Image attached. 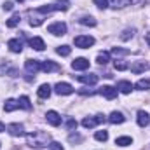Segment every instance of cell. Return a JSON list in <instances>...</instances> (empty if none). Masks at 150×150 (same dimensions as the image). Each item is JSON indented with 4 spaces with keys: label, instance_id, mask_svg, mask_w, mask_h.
Listing matches in <instances>:
<instances>
[{
    "label": "cell",
    "instance_id": "cell-25",
    "mask_svg": "<svg viewBox=\"0 0 150 150\" xmlns=\"http://www.w3.org/2000/svg\"><path fill=\"white\" fill-rule=\"evenodd\" d=\"M18 101H19V108H25V110H32V103H30L28 96H21Z\"/></svg>",
    "mask_w": 150,
    "mask_h": 150
},
{
    "label": "cell",
    "instance_id": "cell-34",
    "mask_svg": "<svg viewBox=\"0 0 150 150\" xmlns=\"http://www.w3.org/2000/svg\"><path fill=\"white\" fill-rule=\"evenodd\" d=\"M126 68H129V67H127L124 61H119V59L115 61V70H120V72H122V70H126Z\"/></svg>",
    "mask_w": 150,
    "mask_h": 150
},
{
    "label": "cell",
    "instance_id": "cell-42",
    "mask_svg": "<svg viewBox=\"0 0 150 150\" xmlns=\"http://www.w3.org/2000/svg\"><path fill=\"white\" fill-rule=\"evenodd\" d=\"M18 2H25V0H18Z\"/></svg>",
    "mask_w": 150,
    "mask_h": 150
},
{
    "label": "cell",
    "instance_id": "cell-31",
    "mask_svg": "<svg viewBox=\"0 0 150 150\" xmlns=\"http://www.w3.org/2000/svg\"><path fill=\"white\" fill-rule=\"evenodd\" d=\"M94 138H96L98 142H107V140H108V133H107V131H96V133H94Z\"/></svg>",
    "mask_w": 150,
    "mask_h": 150
},
{
    "label": "cell",
    "instance_id": "cell-20",
    "mask_svg": "<svg viewBox=\"0 0 150 150\" xmlns=\"http://www.w3.org/2000/svg\"><path fill=\"white\" fill-rule=\"evenodd\" d=\"M30 45H32L35 51H44V49H45V44H44V40H42L40 37L30 38Z\"/></svg>",
    "mask_w": 150,
    "mask_h": 150
},
{
    "label": "cell",
    "instance_id": "cell-21",
    "mask_svg": "<svg viewBox=\"0 0 150 150\" xmlns=\"http://www.w3.org/2000/svg\"><path fill=\"white\" fill-rule=\"evenodd\" d=\"M124 120H126V117L120 112H112L108 115V122H112V124H122Z\"/></svg>",
    "mask_w": 150,
    "mask_h": 150
},
{
    "label": "cell",
    "instance_id": "cell-3",
    "mask_svg": "<svg viewBox=\"0 0 150 150\" xmlns=\"http://www.w3.org/2000/svg\"><path fill=\"white\" fill-rule=\"evenodd\" d=\"M47 32H49V33H52V35H56V37L65 35V33H67V25H65V23H61V21H56V23L49 25Z\"/></svg>",
    "mask_w": 150,
    "mask_h": 150
},
{
    "label": "cell",
    "instance_id": "cell-18",
    "mask_svg": "<svg viewBox=\"0 0 150 150\" xmlns=\"http://www.w3.org/2000/svg\"><path fill=\"white\" fill-rule=\"evenodd\" d=\"M18 108H19V101H18V100L9 98V100L4 103V110H5V112H14V110H18Z\"/></svg>",
    "mask_w": 150,
    "mask_h": 150
},
{
    "label": "cell",
    "instance_id": "cell-41",
    "mask_svg": "<svg viewBox=\"0 0 150 150\" xmlns=\"http://www.w3.org/2000/svg\"><path fill=\"white\" fill-rule=\"evenodd\" d=\"M2 131H5V126H4V124L0 122V133H2Z\"/></svg>",
    "mask_w": 150,
    "mask_h": 150
},
{
    "label": "cell",
    "instance_id": "cell-6",
    "mask_svg": "<svg viewBox=\"0 0 150 150\" xmlns=\"http://www.w3.org/2000/svg\"><path fill=\"white\" fill-rule=\"evenodd\" d=\"M25 68H26L28 74H37L38 70H42V63L38 59H26Z\"/></svg>",
    "mask_w": 150,
    "mask_h": 150
},
{
    "label": "cell",
    "instance_id": "cell-2",
    "mask_svg": "<svg viewBox=\"0 0 150 150\" xmlns=\"http://www.w3.org/2000/svg\"><path fill=\"white\" fill-rule=\"evenodd\" d=\"M75 45L80 49H89L91 45H94V38L91 35H79L75 37Z\"/></svg>",
    "mask_w": 150,
    "mask_h": 150
},
{
    "label": "cell",
    "instance_id": "cell-13",
    "mask_svg": "<svg viewBox=\"0 0 150 150\" xmlns=\"http://www.w3.org/2000/svg\"><path fill=\"white\" fill-rule=\"evenodd\" d=\"M136 122H138V126H140V127L149 126V124H150V115H149V112L140 110V112H138V115H136Z\"/></svg>",
    "mask_w": 150,
    "mask_h": 150
},
{
    "label": "cell",
    "instance_id": "cell-29",
    "mask_svg": "<svg viewBox=\"0 0 150 150\" xmlns=\"http://www.w3.org/2000/svg\"><path fill=\"white\" fill-rule=\"evenodd\" d=\"M136 89H142V91L150 89V79H142V80H138V82H136Z\"/></svg>",
    "mask_w": 150,
    "mask_h": 150
},
{
    "label": "cell",
    "instance_id": "cell-32",
    "mask_svg": "<svg viewBox=\"0 0 150 150\" xmlns=\"http://www.w3.org/2000/svg\"><path fill=\"white\" fill-rule=\"evenodd\" d=\"M133 35H134V28H127V30L122 32L120 38H122V40H129V38H133Z\"/></svg>",
    "mask_w": 150,
    "mask_h": 150
},
{
    "label": "cell",
    "instance_id": "cell-33",
    "mask_svg": "<svg viewBox=\"0 0 150 150\" xmlns=\"http://www.w3.org/2000/svg\"><path fill=\"white\" fill-rule=\"evenodd\" d=\"M112 54H115V56H126V54H129V51L127 49H122V47H113Z\"/></svg>",
    "mask_w": 150,
    "mask_h": 150
},
{
    "label": "cell",
    "instance_id": "cell-40",
    "mask_svg": "<svg viewBox=\"0 0 150 150\" xmlns=\"http://www.w3.org/2000/svg\"><path fill=\"white\" fill-rule=\"evenodd\" d=\"M145 40L149 42V45H150V33H147V35H145Z\"/></svg>",
    "mask_w": 150,
    "mask_h": 150
},
{
    "label": "cell",
    "instance_id": "cell-35",
    "mask_svg": "<svg viewBox=\"0 0 150 150\" xmlns=\"http://www.w3.org/2000/svg\"><path fill=\"white\" fill-rule=\"evenodd\" d=\"M93 2H94L100 9H107V7H108V0H93Z\"/></svg>",
    "mask_w": 150,
    "mask_h": 150
},
{
    "label": "cell",
    "instance_id": "cell-7",
    "mask_svg": "<svg viewBox=\"0 0 150 150\" xmlns=\"http://www.w3.org/2000/svg\"><path fill=\"white\" fill-rule=\"evenodd\" d=\"M28 16H30V25L32 26H40L44 23V14H40L38 11H28Z\"/></svg>",
    "mask_w": 150,
    "mask_h": 150
},
{
    "label": "cell",
    "instance_id": "cell-22",
    "mask_svg": "<svg viewBox=\"0 0 150 150\" xmlns=\"http://www.w3.org/2000/svg\"><path fill=\"white\" fill-rule=\"evenodd\" d=\"M138 2H140V0H112V5L122 9V7H127V5H134V4H138Z\"/></svg>",
    "mask_w": 150,
    "mask_h": 150
},
{
    "label": "cell",
    "instance_id": "cell-12",
    "mask_svg": "<svg viewBox=\"0 0 150 150\" xmlns=\"http://www.w3.org/2000/svg\"><path fill=\"white\" fill-rule=\"evenodd\" d=\"M42 70H44L45 74H51V72H59V70H61V67H59L58 63H54V61L47 59V61H42Z\"/></svg>",
    "mask_w": 150,
    "mask_h": 150
},
{
    "label": "cell",
    "instance_id": "cell-30",
    "mask_svg": "<svg viewBox=\"0 0 150 150\" xmlns=\"http://www.w3.org/2000/svg\"><path fill=\"white\" fill-rule=\"evenodd\" d=\"M54 4L58 5V11H68V7H70V2L68 0H56Z\"/></svg>",
    "mask_w": 150,
    "mask_h": 150
},
{
    "label": "cell",
    "instance_id": "cell-27",
    "mask_svg": "<svg viewBox=\"0 0 150 150\" xmlns=\"http://www.w3.org/2000/svg\"><path fill=\"white\" fill-rule=\"evenodd\" d=\"M19 21H21V16H19V14H12V18L7 21V26H9V28H14V26L19 25Z\"/></svg>",
    "mask_w": 150,
    "mask_h": 150
},
{
    "label": "cell",
    "instance_id": "cell-14",
    "mask_svg": "<svg viewBox=\"0 0 150 150\" xmlns=\"http://www.w3.org/2000/svg\"><path fill=\"white\" fill-rule=\"evenodd\" d=\"M7 47L11 49V52H21L23 51V42L19 38H11L7 42Z\"/></svg>",
    "mask_w": 150,
    "mask_h": 150
},
{
    "label": "cell",
    "instance_id": "cell-10",
    "mask_svg": "<svg viewBox=\"0 0 150 150\" xmlns=\"http://www.w3.org/2000/svg\"><path fill=\"white\" fill-rule=\"evenodd\" d=\"M77 80L87 86H94L98 82V75L96 74H87V75H77Z\"/></svg>",
    "mask_w": 150,
    "mask_h": 150
},
{
    "label": "cell",
    "instance_id": "cell-36",
    "mask_svg": "<svg viewBox=\"0 0 150 150\" xmlns=\"http://www.w3.org/2000/svg\"><path fill=\"white\" fill-rule=\"evenodd\" d=\"M49 150H65V149H63V145H61V143H58V142H51Z\"/></svg>",
    "mask_w": 150,
    "mask_h": 150
},
{
    "label": "cell",
    "instance_id": "cell-28",
    "mask_svg": "<svg viewBox=\"0 0 150 150\" xmlns=\"http://www.w3.org/2000/svg\"><path fill=\"white\" fill-rule=\"evenodd\" d=\"M56 52H58L59 56H70V52H72V47H70V45H59V47L56 49Z\"/></svg>",
    "mask_w": 150,
    "mask_h": 150
},
{
    "label": "cell",
    "instance_id": "cell-11",
    "mask_svg": "<svg viewBox=\"0 0 150 150\" xmlns=\"http://www.w3.org/2000/svg\"><path fill=\"white\" fill-rule=\"evenodd\" d=\"M72 68L77 70V72L87 70V68H89V59H86V58H77L74 63H72Z\"/></svg>",
    "mask_w": 150,
    "mask_h": 150
},
{
    "label": "cell",
    "instance_id": "cell-19",
    "mask_svg": "<svg viewBox=\"0 0 150 150\" xmlns=\"http://www.w3.org/2000/svg\"><path fill=\"white\" fill-rule=\"evenodd\" d=\"M51 86L49 84H42L40 87H38V91H37V94H38V98H42V100H45V98H49L51 96Z\"/></svg>",
    "mask_w": 150,
    "mask_h": 150
},
{
    "label": "cell",
    "instance_id": "cell-26",
    "mask_svg": "<svg viewBox=\"0 0 150 150\" xmlns=\"http://www.w3.org/2000/svg\"><path fill=\"white\" fill-rule=\"evenodd\" d=\"M96 61H98L100 65H107V63L110 61V52H100L98 58H96Z\"/></svg>",
    "mask_w": 150,
    "mask_h": 150
},
{
    "label": "cell",
    "instance_id": "cell-38",
    "mask_svg": "<svg viewBox=\"0 0 150 150\" xmlns=\"http://www.w3.org/2000/svg\"><path fill=\"white\" fill-rule=\"evenodd\" d=\"M2 7H4V11H12V7H14V5H12V2H4V5H2Z\"/></svg>",
    "mask_w": 150,
    "mask_h": 150
},
{
    "label": "cell",
    "instance_id": "cell-39",
    "mask_svg": "<svg viewBox=\"0 0 150 150\" xmlns=\"http://www.w3.org/2000/svg\"><path fill=\"white\" fill-rule=\"evenodd\" d=\"M67 127H68V129H74V127H77V122H75L74 119H70V120L67 122Z\"/></svg>",
    "mask_w": 150,
    "mask_h": 150
},
{
    "label": "cell",
    "instance_id": "cell-23",
    "mask_svg": "<svg viewBox=\"0 0 150 150\" xmlns=\"http://www.w3.org/2000/svg\"><path fill=\"white\" fill-rule=\"evenodd\" d=\"M131 143H133V138L131 136H119L115 140V145H119V147H127Z\"/></svg>",
    "mask_w": 150,
    "mask_h": 150
},
{
    "label": "cell",
    "instance_id": "cell-17",
    "mask_svg": "<svg viewBox=\"0 0 150 150\" xmlns=\"http://www.w3.org/2000/svg\"><path fill=\"white\" fill-rule=\"evenodd\" d=\"M117 89H119L122 94H129V93L133 91V84H131L129 80H120V82L117 84Z\"/></svg>",
    "mask_w": 150,
    "mask_h": 150
},
{
    "label": "cell",
    "instance_id": "cell-1",
    "mask_svg": "<svg viewBox=\"0 0 150 150\" xmlns=\"http://www.w3.org/2000/svg\"><path fill=\"white\" fill-rule=\"evenodd\" d=\"M26 143L32 149H44L51 145V136L45 131H33L30 134H26Z\"/></svg>",
    "mask_w": 150,
    "mask_h": 150
},
{
    "label": "cell",
    "instance_id": "cell-5",
    "mask_svg": "<svg viewBox=\"0 0 150 150\" xmlns=\"http://www.w3.org/2000/svg\"><path fill=\"white\" fill-rule=\"evenodd\" d=\"M54 91H56L59 96H68V94L74 93V87H72L70 84H67V82H58V84L54 86Z\"/></svg>",
    "mask_w": 150,
    "mask_h": 150
},
{
    "label": "cell",
    "instance_id": "cell-4",
    "mask_svg": "<svg viewBox=\"0 0 150 150\" xmlns=\"http://www.w3.org/2000/svg\"><path fill=\"white\" fill-rule=\"evenodd\" d=\"M103 120H105V115H94V117H86V119H82V126H84L86 129H91V127H94V126L101 124Z\"/></svg>",
    "mask_w": 150,
    "mask_h": 150
},
{
    "label": "cell",
    "instance_id": "cell-9",
    "mask_svg": "<svg viewBox=\"0 0 150 150\" xmlns=\"http://www.w3.org/2000/svg\"><path fill=\"white\" fill-rule=\"evenodd\" d=\"M45 120H47L51 126H54V127H56V126H59V124H61V115H59L58 112H54V110H49V112L45 113Z\"/></svg>",
    "mask_w": 150,
    "mask_h": 150
},
{
    "label": "cell",
    "instance_id": "cell-37",
    "mask_svg": "<svg viewBox=\"0 0 150 150\" xmlns=\"http://www.w3.org/2000/svg\"><path fill=\"white\" fill-rule=\"evenodd\" d=\"M68 140H70L72 143H75V142H82V136H80V134H70Z\"/></svg>",
    "mask_w": 150,
    "mask_h": 150
},
{
    "label": "cell",
    "instance_id": "cell-15",
    "mask_svg": "<svg viewBox=\"0 0 150 150\" xmlns=\"http://www.w3.org/2000/svg\"><path fill=\"white\" fill-rule=\"evenodd\" d=\"M101 94L107 98V100H113L117 96V87H112V86H103L101 87Z\"/></svg>",
    "mask_w": 150,
    "mask_h": 150
},
{
    "label": "cell",
    "instance_id": "cell-8",
    "mask_svg": "<svg viewBox=\"0 0 150 150\" xmlns=\"http://www.w3.org/2000/svg\"><path fill=\"white\" fill-rule=\"evenodd\" d=\"M7 131H9V134H12V136H23V134H25L23 124H18V122L9 124V126H7Z\"/></svg>",
    "mask_w": 150,
    "mask_h": 150
},
{
    "label": "cell",
    "instance_id": "cell-24",
    "mask_svg": "<svg viewBox=\"0 0 150 150\" xmlns=\"http://www.w3.org/2000/svg\"><path fill=\"white\" fill-rule=\"evenodd\" d=\"M80 25H84V26H96V19L93 16H82L80 18Z\"/></svg>",
    "mask_w": 150,
    "mask_h": 150
},
{
    "label": "cell",
    "instance_id": "cell-16",
    "mask_svg": "<svg viewBox=\"0 0 150 150\" xmlns=\"http://www.w3.org/2000/svg\"><path fill=\"white\" fill-rule=\"evenodd\" d=\"M147 68H149L147 61H134V63L131 65V72H133V74H142V72H145Z\"/></svg>",
    "mask_w": 150,
    "mask_h": 150
}]
</instances>
